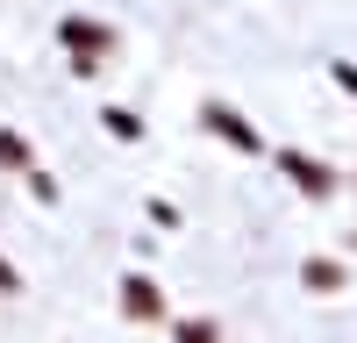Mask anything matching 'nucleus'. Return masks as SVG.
<instances>
[{
    "mask_svg": "<svg viewBox=\"0 0 357 343\" xmlns=\"http://www.w3.org/2000/svg\"><path fill=\"white\" fill-rule=\"evenodd\" d=\"M0 286H15V272H8V265H0Z\"/></svg>",
    "mask_w": 357,
    "mask_h": 343,
    "instance_id": "f03ea898",
    "label": "nucleus"
},
{
    "mask_svg": "<svg viewBox=\"0 0 357 343\" xmlns=\"http://www.w3.org/2000/svg\"><path fill=\"white\" fill-rule=\"evenodd\" d=\"M178 343H215V329H207V322H186V329H178Z\"/></svg>",
    "mask_w": 357,
    "mask_h": 343,
    "instance_id": "f257e3e1",
    "label": "nucleus"
}]
</instances>
